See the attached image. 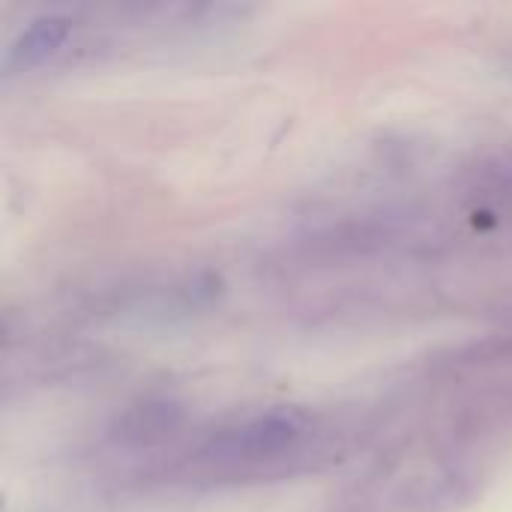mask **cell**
Returning a JSON list of instances; mask_svg holds the SVG:
<instances>
[{
	"label": "cell",
	"instance_id": "1",
	"mask_svg": "<svg viewBox=\"0 0 512 512\" xmlns=\"http://www.w3.org/2000/svg\"><path fill=\"white\" fill-rule=\"evenodd\" d=\"M309 435L312 423L306 414L294 408H273L213 432L198 450V462L216 471H255L291 459Z\"/></svg>",
	"mask_w": 512,
	"mask_h": 512
},
{
	"label": "cell",
	"instance_id": "2",
	"mask_svg": "<svg viewBox=\"0 0 512 512\" xmlns=\"http://www.w3.org/2000/svg\"><path fill=\"white\" fill-rule=\"evenodd\" d=\"M75 30H78V18L75 12H66V9H51V12L30 18L27 27L3 51V72L6 75L33 72L51 63L72 45Z\"/></svg>",
	"mask_w": 512,
	"mask_h": 512
},
{
	"label": "cell",
	"instance_id": "3",
	"mask_svg": "<svg viewBox=\"0 0 512 512\" xmlns=\"http://www.w3.org/2000/svg\"><path fill=\"white\" fill-rule=\"evenodd\" d=\"M477 189H483V195H489V198L512 204V150L486 159L477 168Z\"/></svg>",
	"mask_w": 512,
	"mask_h": 512
}]
</instances>
